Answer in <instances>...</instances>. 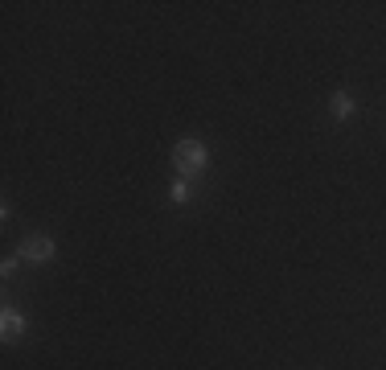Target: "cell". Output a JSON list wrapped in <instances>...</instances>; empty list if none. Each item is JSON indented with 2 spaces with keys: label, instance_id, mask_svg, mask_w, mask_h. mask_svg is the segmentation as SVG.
<instances>
[{
  "label": "cell",
  "instance_id": "6da1fadb",
  "mask_svg": "<svg viewBox=\"0 0 386 370\" xmlns=\"http://www.w3.org/2000/svg\"><path fill=\"white\" fill-rule=\"evenodd\" d=\"M173 165H177V173H181L185 181L197 177V173L206 169V144H201V140H193V136L177 140V148H173Z\"/></svg>",
  "mask_w": 386,
  "mask_h": 370
},
{
  "label": "cell",
  "instance_id": "7a4b0ae2",
  "mask_svg": "<svg viewBox=\"0 0 386 370\" xmlns=\"http://www.w3.org/2000/svg\"><path fill=\"white\" fill-rule=\"evenodd\" d=\"M21 259H29V264H49L54 259V239H46V235H29L21 243Z\"/></svg>",
  "mask_w": 386,
  "mask_h": 370
},
{
  "label": "cell",
  "instance_id": "3957f363",
  "mask_svg": "<svg viewBox=\"0 0 386 370\" xmlns=\"http://www.w3.org/2000/svg\"><path fill=\"white\" fill-rule=\"evenodd\" d=\"M0 333H4L8 342H13L17 333H25V317L17 313V309H4V317H0Z\"/></svg>",
  "mask_w": 386,
  "mask_h": 370
},
{
  "label": "cell",
  "instance_id": "277c9868",
  "mask_svg": "<svg viewBox=\"0 0 386 370\" xmlns=\"http://www.w3.org/2000/svg\"><path fill=\"white\" fill-rule=\"evenodd\" d=\"M354 111H358V107H354V99L345 95V91H337V95H333V116H337V120H349Z\"/></svg>",
  "mask_w": 386,
  "mask_h": 370
},
{
  "label": "cell",
  "instance_id": "5b68a950",
  "mask_svg": "<svg viewBox=\"0 0 386 370\" xmlns=\"http://www.w3.org/2000/svg\"><path fill=\"white\" fill-rule=\"evenodd\" d=\"M193 194V185L189 181H185V177H181V181H177V185H173V202H185V197Z\"/></svg>",
  "mask_w": 386,
  "mask_h": 370
}]
</instances>
